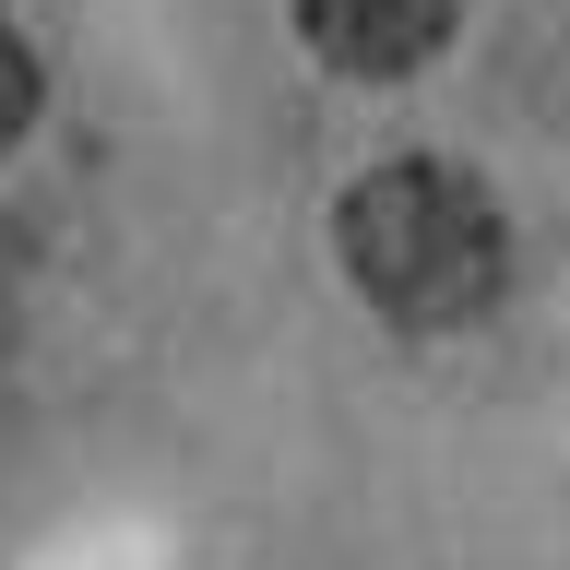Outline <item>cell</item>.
<instances>
[{
    "label": "cell",
    "mask_w": 570,
    "mask_h": 570,
    "mask_svg": "<svg viewBox=\"0 0 570 570\" xmlns=\"http://www.w3.org/2000/svg\"><path fill=\"white\" fill-rule=\"evenodd\" d=\"M24 119H36V60H24V36H12V12H0V155L24 142Z\"/></svg>",
    "instance_id": "obj_3"
},
{
    "label": "cell",
    "mask_w": 570,
    "mask_h": 570,
    "mask_svg": "<svg viewBox=\"0 0 570 570\" xmlns=\"http://www.w3.org/2000/svg\"><path fill=\"white\" fill-rule=\"evenodd\" d=\"M333 249L368 285V309H392L404 333H452L511 285V226L463 167H428V155H392L356 178L333 214Z\"/></svg>",
    "instance_id": "obj_1"
},
{
    "label": "cell",
    "mask_w": 570,
    "mask_h": 570,
    "mask_svg": "<svg viewBox=\"0 0 570 570\" xmlns=\"http://www.w3.org/2000/svg\"><path fill=\"white\" fill-rule=\"evenodd\" d=\"M297 36H309L321 71H356V83H404L452 48V0H297Z\"/></svg>",
    "instance_id": "obj_2"
}]
</instances>
